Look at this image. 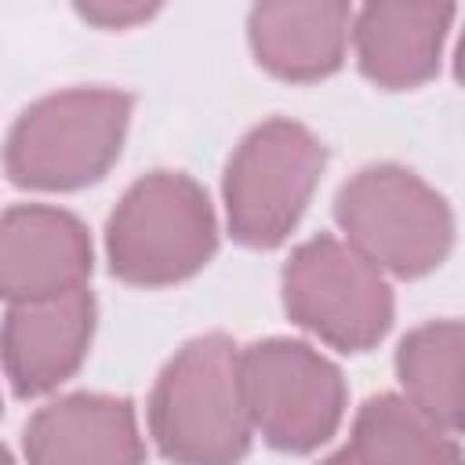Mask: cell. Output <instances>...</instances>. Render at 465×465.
Instances as JSON below:
<instances>
[{
    "instance_id": "6da1fadb",
    "label": "cell",
    "mask_w": 465,
    "mask_h": 465,
    "mask_svg": "<svg viewBox=\"0 0 465 465\" xmlns=\"http://www.w3.org/2000/svg\"><path fill=\"white\" fill-rule=\"evenodd\" d=\"M145 421L171 465H240L254 436L240 392V345L222 331L189 338L156 374Z\"/></svg>"
},
{
    "instance_id": "277c9868",
    "label": "cell",
    "mask_w": 465,
    "mask_h": 465,
    "mask_svg": "<svg viewBox=\"0 0 465 465\" xmlns=\"http://www.w3.org/2000/svg\"><path fill=\"white\" fill-rule=\"evenodd\" d=\"M334 222L345 243L381 276H429L454 247L447 196L400 163L360 167L334 196Z\"/></svg>"
},
{
    "instance_id": "2e32d148",
    "label": "cell",
    "mask_w": 465,
    "mask_h": 465,
    "mask_svg": "<svg viewBox=\"0 0 465 465\" xmlns=\"http://www.w3.org/2000/svg\"><path fill=\"white\" fill-rule=\"evenodd\" d=\"M320 465H363V461H360V458L352 454V447L345 443L341 450H334V454H327V458H323Z\"/></svg>"
},
{
    "instance_id": "ac0fdd59",
    "label": "cell",
    "mask_w": 465,
    "mask_h": 465,
    "mask_svg": "<svg viewBox=\"0 0 465 465\" xmlns=\"http://www.w3.org/2000/svg\"><path fill=\"white\" fill-rule=\"evenodd\" d=\"M0 414H4V400H0Z\"/></svg>"
},
{
    "instance_id": "e0dca14e",
    "label": "cell",
    "mask_w": 465,
    "mask_h": 465,
    "mask_svg": "<svg viewBox=\"0 0 465 465\" xmlns=\"http://www.w3.org/2000/svg\"><path fill=\"white\" fill-rule=\"evenodd\" d=\"M0 465H15V458H11V450L0 443Z\"/></svg>"
},
{
    "instance_id": "7c38bea8",
    "label": "cell",
    "mask_w": 465,
    "mask_h": 465,
    "mask_svg": "<svg viewBox=\"0 0 465 465\" xmlns=\"http://www.w3.org/2000/svg\"><path fill=\"white\" fill-rule=\"evenodd\" d=\"M352 29V7L334 0L254 4L247 44L254 62L287 84H316L341 69Z\"/></svg>"
},
{
    "instance_id": "8992f818",
    "label": "cell",
    "mask_w": 465,
    "mask_h": 465,
    "mask_svg": "<svg viewBox=\"0 0 465 465\" xmlns=\"http://www.w3.org/2000/svg\"><path fill=\"white\" fill-rule=\"evenodd\" d=\"M240 392L251 432L280 454L320 450L345 418V378L309 341L265 338L240 349Z\"/></svg>"
},
{
    "instance_id": "7a4b0ae2",
    "label": "cell",
    "mask_w": 465,
    "mask_h": 465,
    "mask_svg": "<svg viewBox=\"0 0 465 465\" xmlns=\"http://www.w3.org/2000/svg\"><path fill=\"white\" fill-rule=\"evenodd\" d=\"M134 98L116 87H65L11 124L4 171L18 189L73 193L94 185L124 153Z\"/></svg>"
},
{
    "instance_id": "8fae6325",
    "label": "cell",
    "mask_w": 465,
    "mask_h": 465,
    "mask_svg": "<svg viewBox=\"0 0 465 465\" xmlns=\"http://www.w3.org/2000/svg\"><path fill=\"white\" fill-rule=\"evenodd\" d=\"M454 4H367L352 11L360 73L381 91H414L440 73Z\"/></svg>"
},
{
    "instance_id": "4fadbf2b",
    "label": "cell",
    "mask_w": 465,
    "mask_h": 465,
    "mask_svg": "<svg viewBox=\"0 0 465 465\" xmlns=\"http://www.w3.org/2000/svg\"><path fill=\"white\" fill-rule=\"evenodd\" d=\"M461 320H429L414 327L396 349L400 396L440 429H461Z\"/></svg>"
},
{
    "instance_id": "9a60e30c",
    "label": "cell",
    "mask_w": 465,
    "mask_h": 465,
    "mask_svg": "<svg viewBox=\"0 0 465 465\" xmlns=\"http://www.w3.org/2000/svg\"><path fill=\"white\" fill-rule=\"evenodd\" d=\"M76 15L98 29H127L134 22L153 18L156 7H145V4H76Z\"/></svg>"
},
{
    "instance_id": "30bf717a",
    "label": "cell",
    "mask_w": 465,
    "mask_h": 465,
    "mask_svg": "<svg viewBox=\"0 0 465 465\" xmlns=\"http://www.w3.org/2000/svg\"><path fill=\"white\" fill-rule=\"evenodd\" d=\"M29 465H145L138 414L127 396L69 392L44 403L22 432Z\"/></svg>"
},
{
    "instance_id": "ba28073f",
    "label": "cell",
    "mask_w": 465,
    "mask_h": 465,
    "mask_svg": "<svg viewBox=\"0 0 465 465\" xmlns=\"http://www.w3.org/2000/svg\"><path fill=\"white\" fill-rule=\"evenodd\" d=\"M94 247L87 225L51 203H15L0 214V302L29 305L87 287Z\"/></svg>"
},
{
    "instance_id": "3957f363",
    "label": "cell",
    "mask_w": 465,
    "mask_h": 465,
    "mask_svg": "<svg viewBox=\"0 0 465 465\" xmlns=\"http://www.w3.org/2000/svg\"><path fill=\"white\" fill-rule=\"evenodd\" d=\"M218 251V218L207 189L182 171H149L105 222L109 272L131 287L193 280Z\"/></svg>"
},
{
    "instance_id": "5b68a950",
    "label": "cell",
    "mask_w": 465,
    "mask_h": 465,
    "mask_svg": "<svg viewBox=\"0 0 465 465\" xmlns=\"http://www.w3.org/2000/svg\"><path fill=\"white\" fill-rule=\"evenodd\" d=\"M323 167L327 145L305 124L272 116L251 127L222 174L229 236L251 251L280 247L309 211Z\"/></svg>"
},
{
    "instance_id": "5bb4252c",
    "label": "cell",
    "mask_w": 465,
    "mask_h": 465,
    "mask_svg": "<svg viewBox=\"0 0 465 465\" xmlns=\"http://www.w3.org/2000/svg\"><path fill=\"white\" fill-rule=\"evenodd\" d=\"M349 447L363 465H461L458 436L414 411L400 392L363 400Z\"/></svg>"
},
{
    "instance_id": "52a82bcc",
    "label": "cell",
    "mask_w": 465,
    "mask_h": 465,
    "mask_svg": "<svg viewBox=\"0 0 465 465\" xmlns=\"http://www.w3.org/2000/svg\"><path fill=\"white\" fill-rule=\"evenodd\" d=\"M280 298L302 331L338 352L374 349L396 316L389 280L331 232L291 251L280 272Z\"/></svg>"
},
{
    "instance_id": "9c48e42d",
    "label": "cell",
    "mask_w": 465,
    "mask_h": 465,
    "mask_svg": "<svg viewBox=\"0 0 465 465\" xmlns=\"http://www.w3.org/2000/svg\"><path fill=\"white\" fill-rule=\"evenodd\" d=\"M98 305L87 287L69 294L11 305L0 320V367L22 400H36L65 385L87 360Z\"/></svg>"
}]
</instances>
